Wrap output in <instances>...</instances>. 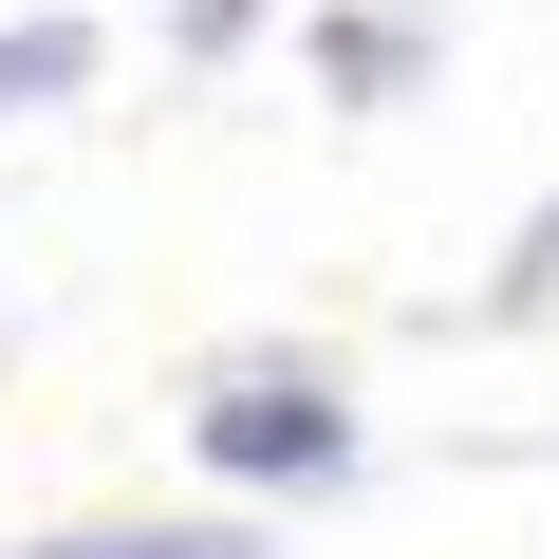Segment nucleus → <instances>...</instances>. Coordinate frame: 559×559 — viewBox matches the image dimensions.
I'll return each mask as SVG.
<instances>
[{
  "label": "nucleus",
  "instance_id": "1",
  "mask_svg": "<svg viewBox=\"0 0 559 559\" xmlns=\"http://www.w3.org/2000/svg\"><path fill=\"white\" fill-rule=\"evenodd\" d=\"M187 448H205L242 503H280V485H336V466H355V411H336V373H224V392L187 411Z\"/></svg>",
  "mask_w": 559,
  "mask_h": 559
},
{
  "label": "nucleus",
  "instance_id": "2",
  "mask_svg": "<svg viewBox=\"0 0 559 559\" xmlns=\"http://www.w3.org/2000/svg\"><path fill=\"white\" fill-rule=\"evenodd\" d=\"M429 75V20H392V0H355V20H318V94L336 112H392Z\"/></svg>",
  "mask_w": 559,
  "mask_h": 559
},
{
  "label": "nucleus",
  "instance_id": "3",
  "mask_svg": "<svg viewBox=\"0 0 559 559\" xmlns=\"http://www.w3.org/2000/svg\"><path fill=\"white\" fill-rule=\"evenodd\" d=\"M20 559H261V503H224V522H75V540H20Z\"/></svg>",
  "mask_w": 559,
  "mask_h": 559
},
{
  "label": "nucleus",
  "instance_id": "4",
  "mask_svg": "<svg viewBox=\"0 0 559 559\" xmlns=\"http://www.w3.org/2000/svg\"><path fill=\"white\" fill-rule=\"evenodd\" d=\"M94 94V20H0V112H57Z\"/></svg>",
  "mask_w": 559,
  "mask_h": 559
},
{
  "label": "nucleus",
  "instance_id": "5",
  "mask_svg": "<svg viewBox=\"0 0 559 559\" xmlns=\"http://www.w3.org/2000/svg\"><path fill=\"white\" fill-rule=\"evenodd\" d=\"M540 299H559V205H540V224H522V261H503V318H540Z\"/></svg>",
  "mask_w": 559,
  "mask_h": 559
},
{
  "label": "nucleus",
  "instance_id": "6",
  "mask_svg": "<svg viewBox=\"0 0 559 559\" xmlns=\"http://www.w3.org/2000/svg\"><path fill=\"white\" fill-rule=\"evenodd\" d=\"M187 38H205V57H224V38H261V0H187Z\"/></svg>",
  "mask_w": 559,
  "mask_h": 559
}]
</instances>
